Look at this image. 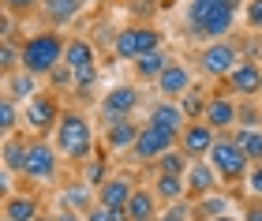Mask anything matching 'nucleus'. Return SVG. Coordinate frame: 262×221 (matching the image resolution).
Masks as SVG:
<instances>
[{"label":"nucleus","instance_id":"36","mask_svg":"<svg viewBox=\"0 0 262 221\" xmlns=\"http://www.w3.org/2000/svg\"><path fill=\"white\" fill-rule=\"evenodd\" d=\"M244 184H247V191H251L255 199H262V161H258V165H251V169H247Z\"/></svg>","mask_w":262,"mask_h":221},{"label":"nucleus","instance_id":"28","mask_svg":"<svg viewBox=\"0 0 262 221\" xmlns=\"http://www.w3.org/2000/svg\"><path fill=\"white\" fill-rule=\"evenodd\" d=\"M187 165H191V158H187L180 146L165 150L158 158V172H165V176H187Z\"/></svg>","mask_w":262,"mask_h":221},{"label":"nucleus","instance_id":"8","mask_svg":"<svg viewBox=\"0 0 262 221\" xmlns=\"http://www.w3.org/2000/svg\"><path fill=\"white\" fill-rule=\"evenodd\" d=\"M240 64V53H236V45L225 38V41H210L206 49H202V56H199V68L206 75H213V79H229V72Z\"/></svg>","mask_w":262,"mask_h":221},{"label":"nucleus","instance_id":"46","mask_svg":"<svg viewBox=\"0 0 262 221\" xmlns=\"http://www.w3.org/2000/svg\"><path fill=\"white\" fill-rule=\"evenodd\" d=\"M34 221H53V214H38V217H34Z\"/></svg>","mask_w":262,"mask_h":221},{"label":"nucleus","instance_id":"7","mask_svg":"<svg viewBox=\"0 0 262 221\" xmlns=\"http://www.w3.org/2000/svg\"><path fill=\"white\" fill-rule=\"evenodd\" d=\"M56 120H60V105H56V98L45 94V90H38V94L27 101V109H23V124H27L34 135L53 131Z\"/></svg>","mask_w":262,"mask_h":221},{"label":"nucleus","instance_id":"19","mask_svg":"<svg viewBox=\"0 0 262 221\" xmlns=\"http://www.w3.org/2000/svg\"><path fill=\"white\" fill-rule=\"evenodd\" d=\"M232 143H236V150L251 161V165H258L262 161V127H232Z\"/></svg>","mask_w":262,"mask_h":221},{"label":"nucleus","instance_id":"5","mask_svg":"<svg viewBox=\"0 0 262 221\" xmlns=\"http://www.w3.org/2000/svg\"><path fill=\"white\" fill-rule=\"evenodd\" d=\"M56 172H60V154H56V146H49L45 139H34L27 146L23 176L30 184H49V180H56Z\"/></svg>","mask_w":262,"mask_h":221},{"label":"nucleus","instance_id":"31","mask_svg":"<svg viewBox=\"0 0 262 221\" xmlns=\"http://www.w3.org/2000/svg\"><path fill=\"white\" fill-rule=\"evenodd\" d=\"M90 188L86 184H75V188H64V195H60V203H64V210H75V214H82V210H90Z\"/></svg>","mask_w":262,"mask_h":221},{"label":"nucleus","instance_id":"41","mask_svg":"<svg viewBox=\"0 0 262 221\" xmlns=\"http://www.w3.org/2000/svg\"><path fill=\"white\" fill-rule=\"evenodd\" d=\"M82 221H113V214L105 210V206H94V210H86V217Z\"/></svg>","mask_w":262,"mask_h":221},{"label":"nucleus","instance_id":"23","mask_svg":"<svg viewBox=\"0 0 262 221\" xmlns=\"http://www.w3.org/2000/svg\"><path fill=\"white\" fill-rule=\"evenodd\" d=\"M150 124L154 127H165V131H176L180 135L184 131V113H180V105H176V101H158V105L150 109Z\"/></svg>","mask_w":262,"mask_h":221},{"label":"nucleus","instance_id":"38","mask_svg":"<svg viewBox=\"0 0 262 221\" xmlns=\"http://www.w3.org/2000/svg\"><path fill=\"white\" fill-rule=\"evenodd\" d=\"M244 19H247V27H251V30H262V0H247Z\"/></svg>","mask_w":262,"mask_h":221},{"label":"nucleus","instance_id":"35","mask_svg":"<svg viewBox=\"0 0 262 221\" xmlns=\"http://www.w3.org/2000/svg\"><path fill=\"white\" fill-rule=\"evenodd\" d=\"M109 176H105V154H98L86 165V176H82V184H86V188H98V184H105Z\"/></svg>","mask_w":262,"mask_h":221},{"label":"nucleus","instance_id":"11","mask_svg":"<svg viewBox=\"0 0 262 221\" xmlns=\"http://www.w3.org/2000/svg\"><path fill=\"white\" fill-rule=\"evenodd\" d=\"M135 109H139V90H135V86H113L109 94L101 98V116H105V124L127 120Z\"/></svg>","mask_w":262,"mask_h":221},{"label":"nucleus","instance_id":"21","mask_svg":"<svg viewBox=\"0 0 262 221\" xmlns=\"http://www.w3.org/2000/svg\"><path fill=\"white\" fill-rule=\"evenodd\" d=\"M135 139H139V124L131 120V116H127V120L105 124V143H109V150H131Z\"/></svg>","mask_w":262,"mask_h":221},{"label":"nucleus","instance_id":"6","mask_svg":"<svg viewBox=\"0 0 262 221\" xmlns=\"http://www.w3.org/2000/svg\"><path fill=\"white\" fill-rule=\"evenodd\" d=\"M154 49H161V34L154 27H124L113 41V53L120 60H139V56H146Z\"/></svg>","mask_w":262,"mask_h":221},{"label":"nucleus","instance_id":"30","mask_svg":"<svg viewBox=\"0 0 262 221\" xmlns=\"http://www.w3.org/2000/svg\"><path fill=\"white\" fill-rule=\"evenodd\" d=\"M19 120H23V113L15 109V101H11L8 94H0V143H4V139H11V135H15V127H19Z\"/></svg>","mask_w":262,"mask_h":221},{"label":"nucleus","instance_id":"29","mask_svg":"<svg viewBox=\"0 0 262 221\" xmlns=\"http://www.w3.org/2000/svg\"><path fill=\"white\" fill-rule=\"evenodd\" d=\"M165 68H169V56H165L161 49H154V53H146V56H139V60H135V75L139 79H158Z\"/></svg>","mask_w":262,"mask_h":221},{"label":"nucleus","instance_id":"15","mask_svg":"<svg viewBox=\"0 0 262 221\" xmlns=\"http://www.w3.org/2000/svg\"><path fill=\"white\" fill-rule=\"evenodd\" d=\"M154 83H158L161 101H169V98H180V94H187V90H191V72H187V64L169 60V68H165Z\"/></svg>","mask_w":262,"mask_h":221},{"label":"nucleus","instance_id":"17","mask_svg":"<svg viewBox=\"0 0 262 221\" xmlns=\"http://www.w3.org/2000/svg\"><path fill=\"white\" fill-rule=\"evenodd\" d=\"M131 191H135V184L127 176H109L105 184H98V206H105V210H124Z\"/></svg>","mask_w":262,"mask_h":221},{"label":"nucleus","instance_id":"39","mask_svg":"<svg viewBox=\"0 0 262 221\" xmlns=\"http://www.w3.org/2000/svg\"><path fill=\"white\" fill-rule=\"evenodd\" d=\"M41 0H0V8L8 11V15H23V11H34Z\"/></svg>","mask_w":262,"mask_h":221},{"label":"nucleus","instance_id":"3","mask_svg":"<svg viewBox=\"0 0 262 221\" xmlns=\"http://www.w3.org/2000/svg\"><path fill=\"white\" fill-rule=\"evenodd\" d=\"M53 143H56V154H64L71 161H86L94 150L90 120L82 113H60V120L53 127Z\"/></svg>","mask_w":262,"mask_h":221},{"label":"nucleus","instance_id":"13","mask_svg":"<svg viewBox=\"0 0 262 221\" xmlns=\"http://www.w3.org/2000/svg\"><path fill=\"white\" fill-rule=\"evenodd\" d=\"M225 86H229L232 94H240V98L258 94V86H262V64H255V60H240V64L229 72Z\"/></svg>","mask_w":262,"mask_h":221},{"label":"nucleus","instance_id":"43","mask_svg":"<svg viewBox=\"0 0 262 221\" xmlns=\"http://www.w3.org/2000/svg\"><path fill=\"white\" fill-rule=\"evenodd\" d=\"M53 221H82V214H75V210H60V214H53Z\"/></svg>","mask_w":262,"mask_h":221},{"label":"nucleus","instance_id":"14","mask_svg":"<svg viewBox=\"0 0 262 221\" xmlns=\"http://www.w3.org/2000/svg\"><path fill=\"white\" fill-rule=\"evenodd\" d=\"M202 124H210L213 131H229V127H236V101H232L229 94H213V98H206Z\"/></svg>","mask_w":262,"mask_h":221},{"label":"nucleus","instance_id":"33","mask_svg":"<svg viewBox=\"0 0 262 221\" xmlns=\"http://www.w3.org/2000/svg\"><path fill=\"white\" fill-rule=\"evenodd\" d=\"M11 72H19V49L11 41H0V75H11Z\"/></svg>","mask_w":262,"mask_h":221},{"label":"nucleus","instance_id":"49","mask_svg":"<svg viewBox=\"0 0 262 221\" xmlns=\"http://www.w3.org/2000/svg\"><path fill=\"white\" fill-rule=\"evenodd\" d=\"M258 113H262V109H258Z\"/></svg>","mask_w":262,"mask_h":221},{"label":"nucleus","instance_id":"27","mask_svg":"<svg viewBox=\"0 0 262 221\" xmlns=\"http://www.w3.org/2000/svg\"><path fill=\"white\" fill-rule=\"evenodd\" d=\"M4 94H8L11 101H30L34 94H38V79L19 68V72H11V75H8V90H4Z\"/></svg>","mask_w":262,"mask_h":221},{"label":"nucleus","instance_id":"18","mask_svg":"<svg viewBox=\"0 0 262 221\" xmlns=\"http://www.w3.org/2000/svg\"><path fill=\"white\" fill-rule=\"evenodd\" d=\"M41 15L53 23V27H64V23L71 19H79L82 15V8H86V0H41Z\"/></svg>","mask_w":262,"mask_h":221},{"label":"nucleus","instance_id":"34","mask_svg":"<svg viewBox=\"0 0 262 221\" xmlns=\"http://www.w3.org/2000/svg\"><path fill=\"white\" fill-rule=\"evenodd\" d=\"M236 127H262V113L251 105V101L236 105Z\"/></svg>","mask_w":262,"mask_h":221},{"label":"nucleus","instance_id":"40","mask_svg":"<svg viewBox=\"0 0 262 221\" xmlns=\"http://www.w3.org/2000/svg\"><path fill=\"white\" fill-rule=\"evenodd\" d=\"M49 83H53V86H71V72H68L64 64L53 68V72H49Z\"/></svg>","mask_w":262,"mask_h":221},{"label":"nucleus","instance_id":"12","mask_svg":"<svg viewBox=\"0 0 262 221\" xmlns=\"http://www.w3.org/2000/svg\"><path fill=\"white\" fill-rule=\"evenodd\" d=\"M184 184H187V195H191V203L206 199V195H213V191L221 188L217 172L210 169V161H206V158H202V161H191V165H187V176H184Z\"/></svg>","mask_w":262,"mask_h":221},{"label":"nucleus","instance_id":"24","mask_svg":"<svg viewBox=\"0 0 262 221\" xmlns=\"http://www.w3.org/2000/svg\"><path fill=\"white\" fill-rule=\"evenodd\" d=\"M41 214V203L34 195H8L4 199V217L8 221H34Z\"/></svg>","mask_w":262,"mask_h":221},{"label":"nucleus","instance_id":"32","mask_svg":"<svg viewBox=\"0 0 262 221\" xmlns=\"http://www.w3.org/2000/svg\"><path fill=\"white\" fill-rule=\"evenodd\" d=\"M176 105H180L184 120H187V116H191V120H199V116H202V109H206V98H202V90H199V86H191L187 94H180V98H176Z\"/></svg>","mask_w":262,"mask_h":221},{"label":"nucleus","instance_id":"26","mask_svg":"<svg viewBox=\"0 0 262 221\" xmlns=\"http://www.w3.org/2000/svg\"><path fill=\"white\" fill-rule=\"evenodd\" d=\"M154 199H161V203H180V199H187L184 176H165V172H158V180H154Z\"/></svg>","mask_w":262,"mask_h":221},{"label":"nucleus","instance_id":"48","mask_svg":"<svg viewBox=\"0 0 262 221\" xmlns=\"http://www.w3.org/2000/svg\"><path fill=\"white\" fill-rule=\"evenodd\" d=\"M0 221H8V217H0Z\"/></svg>","mask_w":262,"mask_h":221},{"label":"nucleus","instance_id":"16","mask_svg":"<svg viewBox=\"0 0 262 221\" xmlns=\"http://www.w3.org/2000/svg\"><path fill=\"white\" fill-rule=\"evenodd\" d=\"M64 68L71 75H82V72H94L98 68V56H94V45L86 38H71L64 45Z\"/></svg>","mask_w":262,"mask_h":221},{"label":"nucleus","instance_id":"45","mask_svg":"<svg viewBox=\"0 0 262 221\" xmlns=\"http://www.w3.org/2000/svg\"><path fill=\"white\" fill-rule=\"evenodd\" d=\"M213 221H240V217H232V214H221V217H213Z\"/></svg>","mask_w":262,"mask_h":221},{"label":"nucleus","instance_id":"37","mask_svg":"<svg viewBox=\"0 0 262 221\" xmlns=\"http://www.w3.org/2000/svg\"><path fill=\"white\" fill-rule=\"evenodd\" d=\"M158 221H191V210H187L184 199H180V203H172L169 210H161V214H158Z\"/></svg>","mask_w":262,"mask_h":221},{"label":"nucleus","instance_id":"47","mask_svg":"<svg viewBox=\"0 0 262 221\" xmlns=\"http://www.w3.org/2000/svg\"><path fill=\"white\" fill-rule=\"evenodd\" d=\"M258 94H262V86H258Z\"/></svg>","mask_w":262,"mask_h":221},{"label":"nucleus","instance_id":"10","mask_svg":"<svg viewBox=\"0 0 262 221\" xmlns=\"http://www.w3.org/2000/svg\"><path fill=\"white\" fill-rule=\"evenodd\" d=\"M213 139H217V131H213L210 124H202V120H191V124H184V131L180 139H176V146L184 150L191 161H202L210 154V146H213Z\"/></svg>","mask_w":262,"mask_h":221},{"label":"nucleus","instance_id":"22","mask_svg":"<svg viewBox=\"0 0 262 221\" xmlns=\"http://www.w3.org/2000/svg\"><path fill=\"white\" fill-rule=\"evenodd\" d=\"M127 221H158V199L146 188H135L127 199Z\"/></svg>","mask_w":262,"mask_h":221},{"label":"nucleus","instance_id":"44","mask_svg":"<svg viewBox=\"0 0 262 221\" xmlns=\"http://www.w3.org/2000/svg\"><path fill=\"white\" fill-rule=\"evenodd\" d=\"M8 176H11V172L0 165V195H4V199H8Z\"/></svg>","mask_w":262,"mask_h":221},{"label":"nucleus","instance_id":"20","mask_svg":"<svg viewBox=\"0 0 262 221\" xmlns=\"http://www.w3.org/2000/svg\"><path fill=\"white\" fill-rule=\"evenodd\" d=\"M27 139L23 135H11V139H4L0 143V165H4L11 176H23V161H27Z\"/></svg>","mask_w":262,"mask_h":221},{"label":"nucleus","instance_id":"2","mask_svg":"<svg viewBox=\"0 0 262 221\" xmlns=\"http://www.w3.org/2000/svg\"><path fill=\"white\" fill-rule=\"evenodd\" d=\"M64 45L68 41L60 38V34H53V30L30 34V38L19 45V68H23V72H30L34 79H45L53 68L64 64Z\"/></svg>","mask_w":262,"mask_h":221},{"label":"nucleus","instance_id":"1","mask_svg":"<svg viewBox=\"0 0 262 221\" xmlns=\"http://www.w3.org/2000/svg\"><path fill=\"white\" fill-rule=\"evenodd\" d=\"M240 0H191L187 4V30L202 41H225L232 30Z\"/></svg>","mask_w":262,"mask_h":221},{"label":"nucleus","instance_id":"4","mask_svg":"<svg viewBox=\"0 0 262 221\" xmlns=\"http://www.w3.org/2000/svg\"><path fill=\"white\" fill-rule=\"evenodd\" d=\"M206 161H210V169L217 172L221 184H244L247 169H251V161H247L240 150H236V143H232L229 135H217V139H213Z\"/></svg>","mask_w":262,"mask_h":221},{"label":"nucleus","instance_id":"42","mask_svg":"<svg viewBox=\"0 0 262 221\" xmlns=\"http://www.w3.org/2000/svg\"><path fill=\"white\" fill-rule=\"evenodd\" d=\"M244 221H262V203H251V206H247Z\"/></svg>","mask_w":262,"mask_h":221},{"label":"nucleus","instance_id":"9","mask_svg":"<svg viewBox=\"0 0 262 221\" xmlns=\"http://www.w3.org/2000/svg\"><path fill=\"white\" fill-rule=\"evenodd\" d=\"M176 131H165V127H154V124H146V127H139V139H135V146H131V154H135L139 161H158L165 150H172L176 146Z\"/></svg>","mask_w":262,"mask_h":221},{"label":"nucleus","instance_id":"25","mask_svg":"<svg viewBox=\"0 0 262 221\" xmlns=\"http://www.w3.org/2000/svg\"><path fill=\"white\" fill-rule=\"evenodd\" d=\"M225 210H229V195L213 191V195H206V199L191 203V221H213V217H221Z\"/></svg>","mask_w":262,"mask_h":221}]
</instances>
